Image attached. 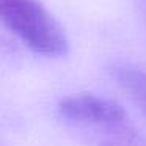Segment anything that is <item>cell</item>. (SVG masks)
Here are the masks:
<instances>
[{
	"label": "cell",
	"instance_id": "6da1fadb",
	"mask_svg": "<svg viewBox=\"0 0 146 146\" xmlns=\"http://www.w3.org/2000/svg\"><path fill=\"white\" fill-rule=\"evenodd\" d=\"M0 14L7 29L33 52L52 58L68 52L64 32L38 0H0Z\"/></svg>",
	"mask_w": 146,
	"mask_h": 146
},
{
	"label": "cell",
	"instance_id": "7a4b0ae2",
	"mask_svg": "<svg viewBox=\"0 0 146 146\" xmlns=\"http://www.w3.org/2000/svg\"><path fill=\"white\" fill-rule=\"evenodd\" d=\"M58 111L66 119L88 126H116L126 118L121 105L93 94L69 96L61 101Z\"/></svg>",
	"mask_w": 146,
	"mask_h": 146
},
{
	"label": "cell",
	"instance_id": "3957f363",
	"mask_svg": "<svg viewBox=\"0 0 146 146\" xmlns=\"http://www.w3.org/2000/svg\"><path fill=\"white\" fill-rule=\"evenodd\" d=\"M116 80L121 88L146 113V72L135 68H118Z\"/></svg>",
	"mask_w": 146,
	"mask_h": 146
}]
</instances>
